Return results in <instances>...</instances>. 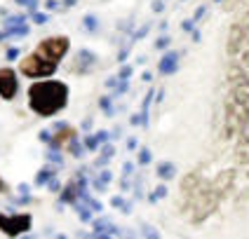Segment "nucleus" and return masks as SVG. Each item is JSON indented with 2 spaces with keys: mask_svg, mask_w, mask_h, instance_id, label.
I'll use <instances>...</instances> for the list:
<instances>
[{
  "mask_svg": "<svg viewBox=\"0 0 249 239\" xmlns=\"http://www.w3.org/2000/svg\"><path fill=\"white\" fill-rule=\"evenodd\" d=\"M66 103H69V87L59 80L33 82L28 89V106L42 117L56 115Z\"/></svg>",
  "mask_w": 249,
  "mask_h": 239,
  "instance_id": "f257e3e1",
  "label": "nucleus"
},
{
  "mask_svg": "<svg viewBox=\"0 0 249 239\" xmlns=\"http://www.w3.org/2000/svg\"><path fill=\"white\" fill-rule=\"evenodd\" d=\"M56 61H50V59H45L42 54L38 52H33V54H28L24 61H21V73L28 75V78H47V75H52L56 70Z\"/></svg>",
  "mask_w": 249,
  "mask_h": 239,
  "instance_id": "f03ea898",
  "label": "nucleus"
},
{
  "mask_svg": "<svg viewBox=\"0 0 249 239\" xmlns=\"http://www.w3.org/2000/svg\"><path fill=\"white\" fill-rule=\"evenodd\" d=\"M28 227H31V213H17V216H5V213H0V230H2L7 237L24 235Z\"/></svg>",
  "mask_w": 249,
  "mask_h": 239,
  "instance_id": "7ed1b4c3",
  "label": "nucleus"
},
{
  "mask_svg": "<svg viewBox=\"0 0 249 239\" xmlns=\"http://www.w3.org/2000/svg\"><path fill=\"white\" fill-rule=\"evenodd\" d=\"M38 54H42L45 59H50V61H61V56L66 54L69 52V40L66 38H47V40H42L40 42V47L36 49Z\"/></svg>",
  "mask_w": 249,
  "mask_h": 239,
  "instance_id": "20e7f679",
  "label": "nucleus"
},
{
  "mask_svg": "<svg viewBox=\"0 0 249 239\" xmlns=\"http://www.w3.org/2000/svg\"><path fill=\"white\" fill-rule=\"evenodd\" d=\"M17 89H19V80L14 68H0V96L5 101H12Z\"/></svg>",
  "mask_w": 249,
  "mask_h": 239,
  "instance_id": "39448f33",
  "label": "nucleus"
},
{
  "mask_svg": "<svg viewBox=\"0 0 249 239\" xmlns=\"http://www.w3.org/2000/svg\"><path fill=\"white\" fill-rule=\"evenodd\" d=\"M177 68H179V54L177 52H169L162 59V64H160V73L162 75H172V73H177Z\"/></svg>",
  "mask_w": 249,
  "mask_h": 239,
  "instance_id": "423d86ee",
  "label": "nucleus"
},
{
  "mask_svg": "<svg viewBox=\"0 0 249 239\" xmlns=\"http://www.w3.org/2000/svg\"><path fill=\"white\" fill-rule=\"evenodd\" d=\"M158 176L172 178V176H174V167H172V164H160V167H158Z\"/></svg>",
  "mask_w": 249,
  "mask_h": 239,
  "instance_id": "0eeeda50",
  "label": "nucleus"
},
{
  "mask_svg": "<svg viewBox=\"0 0 249 239\" xmlns=\"http://www.w3.org/2000/svg\"><path fill=\"white\" fill-rule=\"evenodd\" d=\"M75 197H78V188L71 183L69 188L64 190V202H75Z\"/></svg>",
  "mask_w": 249,
  "mask_h": 239,
  "instance_id": "6e6552de",
  "label": "nucleus"
},
{
  "mask_svg": "<svg viewBox=\"0 0 249 239\" xmlns=\"http://www.w3.org/2000/svg\"><path fill=\"white\" fill-rule=\"evenodd\" d=\"M139 162H141V164L151 162V153H148V150H141V157H139Z\"/></svg>",
  "mask_w": 249,
  "mask_h": 239,
  "instance_id": "1a4fd4ad",
  "label": "nucleus"
},
{
  "mask_svg": "<svg viewBox=\"0 0 249 239\" xmlns=\"http://www.w3.org/2000/svg\"><path fill=\"white\" fill-rule=\"evenodd\" d=\"M50 176H52V174H50L47 169H45V171H40V176H38V183H45L47 178H50Z\"/></svg>",
  "mask_w": 249,
  "mask_h": 239,
  "instance_id": "9d476101",
  "label": "nucleus"
},
{
  "mask_svg": "<svg viewBox=\"0 0 249 239\" xmlns=\"http://www.w3.org/2000/svg\"><path fill=\"white\" fill-rule=\"evenodd\" d=\"M167 42H169L167 38H160V40H158V47H167Z\"/></svg>",
  "mask_w": 249,
  "mask_h": 239,
  "instance_id": "9b49d317",
  "label": "nucleus"
},
{
  "mask_svg": "<svg viewBox=\"0 0 249 239\" xmlns=\"http://www.w3.org/2000/svg\"><path fill=\"white\" fill-rule=\"evenodd\" d=\"M19 54V52H17V49H10V52H7V59H14V56Z\"/></svg>",
  "mask_w": 249,
  "mask_h": 239,
  "instance_id": "f8f14e48",
  "label": "nucleus"
},
{
  "mask_svg": "<svg viewBox=\"0 0 249 239\" xmlns=\"http://www.w3.org/2000/svg\"><path fill=\"white\" fill-rule=\"evenodd\" d=\"M0 192H7V185H5L2 181H0Z\"/></svg>",
  "mask_w": 249,
  "mask_h": 239,
  "instance_id": "ddd939ff",
  "label": "nucleus"
}]
</instances>
